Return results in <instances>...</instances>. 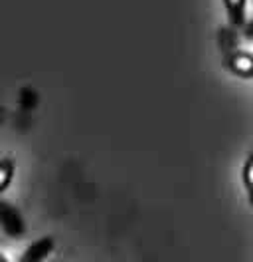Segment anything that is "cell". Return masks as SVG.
<instances>
[{
	"instance_id": "277c9868",
	"label": "cell",
	"mask_w": 253,
	"mask_h": 262,
	"mask_svg": "<svg viewBox=\"0 0 253 262\" xmlns=\"http://www.w3.org/2000/svg\"><path fill=\"white\" fill-rule=\"evenodd\" d=\"M223 10L227 16V24L232 28H243L245 26V12H247V0H221Z\"/></svg>"
},
{
	"instance_id": "52a82bcc",
	"label": "cell",
	"mask_w": 253,
	"mask_h": 262,
	"mask_svg": "<svg viewBox=\"0 0 253 262\" xmlns=\"http://www.w3.org/2000/svg\"><path fill=\"white\" fill-rule=\"evenodd\" d=\"M16 165L12 159H0V195L10 187V183L14 179Z\"/></svg>"
},
{
	"instance_id": "30bf717a",
	"label": "cell",
	"mask_w": 253,
	"mask_h": 262,
	"mask_svg": "<svg viewBox=\"0 0 253 262\" xmlns=\"http://www.w3.org/2000/svg\"><path fill=\"white\" fill-rule=\"evenodd\" d=\"M0 262H10V260H8V258H6L4 254H0Z\"/></svg>"
},
{
	"instance_id": "6da1fadb",
	"label": "cell",
	"mask_w": 253,
	"mask_h": 262,
	"mask_svg": "<svg viewBox=\"0 0 253 262\" xmlns=\"http://www.w3.org/2000/svg\"><path fill=\"white\" fill-rule=\"evenodd\" d=\"M0 229L10 238H22L26 234L24 216L8 201H0Z\"/></svg>"
},
{
	"instance_id": "5b68a950",
	"label": "cell",
	"mask_w": 253,
	"mask_h": 262,
	"mask_svg": "<svg viewBox=\"0 0 253 262\" xmlns=\"http://www.w3.org/2000/svg\"><path fill=\"white\" fill-rule=\"evenodd\" d=\"M237 42H239V38H237L236 28H232V26L220 28V32H218V46H220V50L223 52V56L239 48Z\"/></svg>"
},
{
	"instance_id": "ba28073f",
	"label": "cell",
	"mask_w": 253,
	"mask_h": 262,
	"mask_svg": "<svg viewBox=\"0 0 253 262\" xmlns=\"http://www.w3.org/2000/svg\"><path fill=\"white\" fill-rule=\"evenodd\" d=\"M34 103H36V94H34L32 90H22V105L32 110Z\"/></svg>"
},
{
	"instance_id": "3957f363",
	"label": "cell",
	"mask_w": 253,
	"mask_h": 262,
	"mask_svg": "<svg viewBox=\"0 0 253 262\" xmlns=\"http://www.w3.org/2000/svg\"><path fill=\"white\" fill-rule=\"evenodd\" d=\"M56 248V241L54 236H42L38 241H34L18 258V262H46L47 256L54 252Z\"/></svg>"
},
{
	"instance_id": "9c48e42d",
	"label": "cell",
	"mask_w": 253,
	"mask_h": 262,
	"mask_svg": "<svg viewBox=\"0 0 253 262\" xmlns=\"http://www.w3.org/2000/svg\"><path fill=\"white\" fill-rule=\"evenodd\" d=\"M241 30H243V38L245 40H253V20L251 22H245V26Z\"/></svg>"
},
{
	"instance_id": "8992f818",
	"label": "cell",
	"mask_w": 253,
	"mask_h": 262,
	"mask_svg": "<svg viewBox=\"0 0 253 262\" xmlns=\"http://www.w3.org/2000/svg\"><path fill=\"white\" fill-rule=\"evenodd\" d=\"M241 183L247 195V203L253 207V149L247 153L245 161L241 165Z\"/></svg>"
},
{
	"instance_id": "7a4b0ae2",
	"label": "cell",
	"mask_w": 253,
	"mask_h": 262,
	"mask_svg": "<svg viewBox=\"0 0 253 262\" xmlns=\"http://www.w3.org/2000/svg\"><path fill=\"white\" fill-rule=\"evenodd\" d=\"M223 66L230 74L241 80H253V54L237 48L223 56Z\"/></svg>"
}]
</instances>
